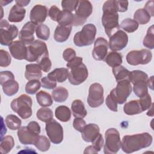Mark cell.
<instances>
[{"instance_id":"52a82bcc","label":"cell","mask_w":154,"mask_h":154,"mask_svg":"<svg viewBox=\"0 0 154 154\" xmlns=\"http://www.w3.org/2000/svg\"><path fill=\"white\" fill-rule=\"evenodd\" d=\"M49 57L46 44L41 40H36L27 46L26 60L29 62L38 63L43 58Z\"/></svg>"},{"instance_id":"4316f807","label":"cell","mask_w":154,"mask_h":154,"mask_svg":"<svg viewBox=\"0 0 154 154\" xmlns=\"http://www.w3.org/2000/svg\"><path fill=\"white\" fill-rule=\"evenodd\" d=\"M124 112L129 116L141 113L143 111L138 100H132L126 103L123 106Z\"/></svg>"},{"instance_id":"f35d334b","label":"cell","mask_w":154,"mask_h":154,"mask_svg":"<svg viewBox=\"0 0 154 154\" xmlns=\"http://www.w3.org/2000/svg\"><path fill=\"white\" fill-rule=\"evenodd\" d=\"M112 73L116 80L117 82H119L123 79H128L129 71L123 66L120 65L112 67Z\"/></svg>"},{"instance_id":"6f0895ef","label":"cell","mask_w":154,"mask_h":154,"mask_svg":"<svg viewBox=\"0 0 154 154\" xmlns=\"http://www.w3.org/2000/svg\"><path fill=\"white\" fill-rule=\"evenodd\" d=\"M116 4L119 12H125L127 11L128 7V1H115Z\"/></svg>"},{"instance_id":"9c48e42d","label":"cell","mask_w":154,"mask_h":154,"mask_svg":"<svg viewBox=\"0 0 154 154\" xmlns=\"http://www.w3.org/2000/svg\"><path fill=\"white\" fill-rule=\"evenodd\" d=\"M19 31L14 25H10L5 19L0 21V35L1 44L4 46H10L13 40L17 36Z\"/></svg>"},{"instance_id":"11a10c76","label":"cell","mask_w":154,"mask_h":154,"mask_svg":"<svg viewBox=\"0 0 154 154\" xmlns=\"http://www.w3.org/2000/svg\"><path fill=\"white\" fill-rule=\"evenodd\" d=\"M11 78H14V76L13 73L8 70L5 71H2L0 73V84L2 85L5 81L11 79Z\"/></svg>"},{"instance_id":"7dc6e473","label":"cell","mask_w":154,"mask_h":154,"mask_svg":"<svg viewBox=\"0 0 154 154\" xmlns=\"http://www.w3.org/2000/svg\"><path fill=\"white\" fill-rule=\"evenodd\" d=\"M139 100V102H140V104L141 105L143 111H144L148 109L150 107V106L152 103V98L149 94H147L144 96L140 97V100Z\"/></svg>"},{"instance_id":"7a4b0ae2","label":"cell","mask_w":154,"mask_h":154,"mask_svg":"<svg viewBox=\"0 0 154 154\" xmlns=\"http://www.w3.org/2000/svg\"><path fill=\"white\" fill-rule=\"evenodd\" d=\"M153 138L148 132L125 135L122 138V149L126 153H131L150 146Z\"/></svg>"},{"instance_id":"f907efd6","label":"cell","mask_w":154,"mask_h":154,"mask_svg":"<svg viewBox=\"0 0 154 154\" xmlns=\"http://www.w3.org/2000/svg\"><path fill=\"white\" fill-rule=\"evenodd\" d=\"M38 64L39 65L42 70H43L44 72H48L51 70L52 66V63L49 60V57L43 58L38 63Z\"/></svg>"},{"instance_id":"f546056e","label":"cell","mask_w":154,"mask_h":154,"mask_svg":"<svg viewBox=\"0 0 154 154\" xmlns=\"http://www.w3.org/2000/svg\"><path fill=\"white\" fill-rule=\"evenodd\" d=\"M105 61L109 66L114 67L121 65L122 63V55L120 53L115 51L110 52L106 55Z\"/></svg>"},{"instance_id":"db71d44e","label":"cell","mask_w":154,"mask_h":154,"mask_svg":"<svg viewBox=\"0 0 154 154\" xmlns=\"http://www.w3.org/2000/svg\"><path fill=\"white\" fill-rule=\"evenodd\" d=\"M92 146L97 151H100L103 146V139L102 134H99L97 137L91 142Z\"/></svg>"},{"instance_id":"91938a15","label":"cell","mask_w":154,"mask_h":154,"mask_svg":"<svg viewBox=\"0 0 154 154\" xmlns=\"http://www.w3.org/2000/svg\"><path fill=\"white\" fill-rule=\"evenodd\" d=\"M153 1H148L144 6V9L150 14V16H153L154 13H153Z\"/></svg>"},{"instance_id":"8d00e7d4","label":"cell","mask_w":154,"mask_h":154,"mask_svg":"<svg viewBox=\"0 0 154 154\" xmlns=\"http://www.w3.org/2000/svg\"><path fill=\"white\" fill-rule=\"evenodd\" d=\"M5 122L7 127L13 131L19 129L22 125L21 120L14 114L8 115L5 119Z\"/></svg>"},{"instance_id":"ffe728a7","label":"cell","mask_w":154,"mask_h":154,"mask_svg":"<svg viewBox=\"0 0 154 154\" xmlns=\"http://www.w3.org/2000/svg\"><path fill=\"white\" fill-rule=\"evenodd\" d=\"M100 134V128L95 123L86 125L81 132V137L84 141L87 143H91Z\"/></svg>"},{"instance_id":"74e56055","label":"cell","mask_w":154,"mask_h":154,"mask_svg":"<svg viewBox=\"0 0 154 154\" xmlns=\"http://www.w3.org/2000/svg\"><path fill=\"white\" fill-rule=\"evenodd\" d=\"M149 79V76L147 73L144 72L143 71L140 70H135L131 72H129L128 79L130 82L132 84L136 82L140 81H147Z\"/></svg>"},{"instance_id":"e7e4bbea","label":"cell","mask_w":154,"mask_h":154,"mask_svg":"<svg viewBox=\"0 0 154 154\" xmlns=\"http://www.w3.org/2000/svg\"><path fill=\"white\" fill-rule=\"evenodd\" d=\"M153 76H152L150 78L148 79L147 81V86L149 87L150 88L153 90Z\"/></svg>"},{"instance_id":"6125c7cd","label":"cell","mask_w":154,"mask_h":154,"mask_svg":"<svg viewBox=\"0 0 154 154\" xmlns=\"http://www.w3.org/2000/svg\"><path fill=\"white\" fill-rule=\"evenodd\" d=\"M15 2L16 5L23 8V7L27 6L28 4L30 2V1L29 0H19V1H15Z\"/></svg>"},{"instance_id":"60d3db41","label":"cell","mask_w":154,"mask_h":154,"mask_svg":"<svg viewBox=\"0 0 154 154\" xmlns=\"http://www.w3.org/2000/svg\"><path fill=\"white\" fill-rule=\"evenodd\" d=\"M34 145L41 152L48 151L51 146V143L48 138L43 135H38Z\"/></svg>"},{"instance_id":"9a60e30c","label":"cell","mask_w":154,"mask_h":154,"mask_svg":"<svg viewBox=\"0 0 154 154\" xmlns=\"http://www.w3.org/2000/svg\"><path fill=\"white\" fill-rule=\"evenodd\" d=\"M37 25L32 22H26L22 28L19 34V38L20 42L26 45H31L34 40V34Z\"/></svg>"},{"instance_id":"e0dca14e","label":"cell","mask_w":154,"mask_h":154,"mask_svg":"<svg viewBox=\"0 0 154 154\" xmlns=\"http://www.w3.org/2000/svg\"><path fill=\"white\" fill-rule=\"evenodd\" d=\"M47 15V7L41 4H37L32 8L29 14V18L31 22L38 25L45 21Z\"/></svg>"},{"instance_id":"5bb4252c","label":"cell","mask_w":154,"mask_h":154,"mask_svg":"<svg viewBox=\"0 0 154 154\" xmlns=\"http://www.w3.org/2000/svg\"><path fill=\"white\" fill-rule=\"evenodd\" d=\"M128 36L127 34L120 29L112 34L109 39L108 46L112 51H119L124 49L128 44Z\"/></svg>"},{"instance_id":"ac0fdd59","label":"cell","mask_w":154,"mask_h":154,"mask_svg":"<svg viewBox=\"0 0 154 154\" xmlns=\"http://www.w3.org/2000/svg\"><path fill=\"white\" fill-rule=\"evenodd\" d=\"M17 137L20 143L28 145L33 144L35 142L38 135L26 126H22L17 131Z\"/></svg>"},{"instance_id":"d590c367","label":"cell","mask_w":154,"mask_h":154,"mask_svg":"<svg viewBox=\"0 0 154 154\" xmlns=\"http://www.w3.org/2000/svg\"><path fill=\"white\" fill-rule=\"evenodd\" d=\"M37 119L43 122H48L53 119L54 114L52 111L47 107H42L38 109L36 113Z\"/></svg>"},{"instance_id":"03108f58","label":"cell","mask_w":154,"mask_h":154,"mask_svg":"<svg viewBox=\"0 0 154 154\" xmlns=\"http://www.w3.org/2000/svg\"><path fill=\"white\" fill-rule=\"evenodd\" d=\"M153 103H152L150 107L148 109H149V111L147 112V114L149 116H153Z\"/></svg>"},{"instance_id":"8fae6325","label":"cell","mask_w":154,"mask_h":154,"mask_svg":"<svg viewBox=\"0 0 154 154\" xmlns=\"http://www.w3.org/2000/svg\"><path fill=\"white\" fill-rule=\"evenodd\" d=\"M131 91V82L128 79H126L117 82V86L110 91V94L114 96L117 103L123 104L126 101Z\"/></svg>"},{"instance_id":"5b68a950","label":"cell","mask_w":154,"mask_h":154,"mask_svg":"<svg viewBox=\"0 0 154 154\" xmlns=\"http://www.w3.org/2000/svg\"><path fill=\"white\" fill-rule=\"evenodd\" d=\"M96 28L93 23L85 25L82 29L76 32L73 37L74 44L79 47L91 45L95 38Z\"/></svg>"},{"instance_id":"7c38bea8","label":"cell","mask_w":154,"mask_h":154,"mask_svg":"<svg viewBox=\"0 0 154 154\" xmlns=\"http://www.w3.org/2000/svg\"><path fill=\"white\" fill-rule=\"evenodd\" d=\"M103 100V88L102 85L99 83H93L90 85L87 97L88 105L91 108H96L100 106Z\"/></svg>"},{"instance_id":"44dd1931","label":"cell","mask_w":154,"mask_h":154,"mask_svg":"<svg viewBox=\"0 0 154 154\" xmlns=\"http://www.w3.org/2000/svg\"><path fill=\"white\" fill-rule=\"evenodd\" d=\"M71 31L72 26H63L58 25L55 29L54 38L57 42H64L69 38Z\"/></svg>"},{"instance_id":"ba28073f","label":"cell","mask_w":154,"mask_h":154,"mask_svg":"<svg viewBox=\"0 0 154 154\" xmlns=\"http://www.w3.org/2000/svg\"><path fill=\"white\" fill-rule=\"evenodd\" d=\"M92 11L93 6L89 1H79L75 10V13L73 14L74 19L73 25L75 26H79L84 24L91 14Z\"/></svg>"},{"instance_id":"30bf717a","label":"cell","mask_w":154,"mask_h":154,"mask_svg":"<svg viewBox=\"0 0 154 154\" xmlns=\"http://www.w3.org/2000/svg\"><path fill=\"white\" fill-rule=\"evenodd\" d=\"M152 58V52L146 49L133 50L128 53L126 57L128 63L132 66H137L139 64H147Z\"/></svg>"},{"instance_id":"680465c9","label":"cell","mask_w":154,"mask_h":154,"mask_svg":"<svg viewBox=\"0 0 154 154\" xmlns=\"http://www.w3.org/2000/svg\"><path fill=\"white\" fill-rule=\"evenodd\" d=\"M27 127L29 129H30L31 131L34 132L35 134H37L38 135L40 134V131H41V128H40L39 124L37 122H36L35 121L30 122L29 123H28Z\"/></svg>"},{"instance_id":"cb8c5ba5","label":"cell","mask_w":154,"mask_h":154,"mask_svg":"<svg viewBox=\"0 0 154 154\" xmlns=\"http://www.w3.org/2000/svg\"><path fill=\"white\" fill-rule=\"evenodd\" d=\"M48 76L57 82H64L69 76V70L66 68H57L49 73Z\"/></svg>"},{"instance_id":"83f0119b","label":"cell","mask_w":154,"mask_h":154,"mask_svg":"<svg viewBox=\"0 0 154 154\" xmlns=\"http://www.w3.org/2000/svg\"><path fill=\"white\" fill-rule=\"evenodd\" d=\"M73 19V14L70 11L63 10L58 14L56 22H57L60 25L72 26Z\"/></svg>"},{"instance_id":"c3c4849f","label":"cell","mask_w":154,"mask_h":154,"mask_svg":"<svg viewBox=\"0 0 154 154\" xmlns=\"http://www.w3.org/2000/svg\"><path fill=\"white\" fill-rule=\"evenodd\" d=\"M105 103L107 106V107L111 111L117 112V102L116 100V99L114 97V96L111 94L110 93L107 96L106 100H105Z\"/></svg>"},{"instance_id":"484cf974","label":"cell","mask_w":154,"mask_h":154,"mask_svg":"<svg viewBox=\"0 0 154 154\" xmlns=\"http://www.w3.org/2000/svg\"><path fill=\"white\" fill-rule=\"evenodd\" d=\"M1 85L4 94L8 96H12L16 94L19 90V84L14 78L5 81Z\"/></svg>"},{"instance_id":"2e32d148","label":"cell","mask_w":154,"mask_h":154,"mask_svg":"<svg viewBox=\"0 0 154 154\" xmlns=\"http://www.w3.org/2000/svg\"><path fill=\"white\" fill-rule=\"evenodd\" d=\"M108 42L103 37H98L94 43L92 55L97 61L104 60L108 52Z\"/></svg>"},{"instance_id":"f6af8a7d","label":"cell","mask_w":154,"mask_h":154,"mask_svg":"<svg viewBox=\"0 0 154 154\" xmlns=\"http://www.w3.org/2000/svg\"><path fill=\"white\" fill-rule=\"evenodd\" d=\"M78 0H64L61 1V7L64 10H66L70 12L75 11L78 4Z\"/></svg>"},{"instance_id":"b9f144b4","label":"cell","mask_w":154,"mask_h":154,"mask_svg":"<svg viewBox=\"0 0 154 154\" xmlns=\"http://www.w3.org/2000/svg\"><path fill=\"white\" fill-rule=\"evenodd\" d=\"M143 45L150 49L154 48V28L153 25H151L147 31V34L145 35L143 41Z\"/></svg>"},{"instance_id":"f1b7e54d","label":"cell","mask_w":154,"mask_h":154,"mask_svg":"<svg viewBox=\"0 0 154 154\" xmlns=\"http://www.w3.org/2000/svg\"><path fill=\"white\" fill-rule=\"evenodd\" d=\"M55 116L60 121L66 122L71 118V111L67 106L65 105H60L56 108Z\"/></svg>"},{"instance_id":"7bdbcfd3","label":"cell","mask_w":154,"mask_h":154,"mask_svg":"<svg viewBox=\"0 0 154 154\" xmlns=\"http://www.w3.org/2000/svg\"><path fill=\"white\" fill-rule=\"evenodd\" d=\"M35 33L37 38L43 40H47L50 36V29L47 25L42 23L37 26Z\"/></svg>"},{"instance_id":"d4e9b609","label":"cell","mask_w":154,"mask_h":154,"mask_svg":"<svg viewBox=\"0 0 154 154\" xmlns=\"http://www.w3.org/2000/svg\"><path fill=\"white\" fill-rule=\"evenodd\" d=\"M73 116L75 118H84L87 112L84 103L79 99L74 100L71 105Z\"/></svg>"},{"instance_id":"d6986e66","label":"cell","mask_w":154,"mask_h":154,"mask_svg":"<svg viewBox=\"0 0 154 154\" xmlns=\"http://www.w3.org/2000/svg\"><path fill=\"white\" fill-rule=\"evenodd\" d=\"M12 57L16 60H25L27 55V46L20 40L13 42L8 47Z\"/></svg>"},{"instance_id":"7402d4cb","label":"cell","mask_w":154,"mask_h":154,"mask_svg":"<svg viewBox=\"0 0 154 154\" xmlns=\"http://www.w3.org/2000/svg\"><path fill=\"white\" fill-rule=\"evenodd\" d=\"M42 69L38 64H29L25 67V77L28 80L38 79L42 77Z\"/></svg>"},{"instance_id":"6da1fadb","label":"cell","mask_w":154,"mask_h":154,"mask_svg":"<svg viewBox=\"0 0 154 154\" xmlns=\"http://www.w3.org/2000/svg\"><path fill=\"white\" fill-rule=\"evenodd\" d=\"M102 23L108 37H110L119 29V14L115 0H109L104 2L102 7Z\"/></svg>"},{"instance_id":"816d5d0a","label":"cell","mask_w":154,"mask_h":154,"mask_svg":"<svg viewBox=\"0 0 154 154\" xmlns=\"http://www.w3.org/2000/svg\"><path fill=\"white\" fill-rule=\"evenodd\" d=\"M76 57V52L72 48H69L66 49L63 53V57L64 60L67 63L71 61Z\"/></svg>"},{"instance_id":"ab89813d","label":"cell","mask_w":154,"mask_h":154,"mask_svg":"<svg viewBox=\"0 0 154 154\" xmlns=\"http://www.w3.org/2000/svg\"><path fill=\"white\" fill-rule=\"evenodd\" d=\"M138 23L131 18L125 19L120 23V28L127 32L131 33L135 31L138 28Z\"/></svg>"},{"instance_id":"681fc988","label":"cell","mask_w":154,"mask_h":154,"mask_svg":"<svg viewBox=\"0 0 154 154\" xmlns=\"http://www.w3.org/2000/svg\"><path fill=\"white\" fill-rule=\"evenodd\" d=\"M41 85L46 89H54L57 87V82L46 76L41 79Z\"/></svg>"},{"instance_id":"4fadbf2b","label":"cell","mask_w":154,"mask_h":154,"mask_svg":"<svg viewBox=\"0 0 154 154\" xmlns=\"http://www.w3.org/2000/svg\"><path fill=\"white\" fill-rule=\"evenodd\" d=\"M46 134L54 144H60L63 140V129L61 124L52 119L45 126Z\"/></svg>"},{"instance_id":"e575fe53","label":"cell","mask_w":154,"mask_h":154,"mask_svg":"<svg viewBox=\"0 0 154 154\" xmlns=\"http://www.w3.org/2000/svg\"><path fill=\"white\" fill-rule=\"evenodd\" d=\"M150 14L144 8H140L134 13V20L138 24L145 25L150 21Z\"/></svg>"},{"instance_id":"be15d7a7","label":"cell","mask_w":154,"mask_h":154,"mask_svg":"<svg viewBox=\"0 0 154 154\" xmlns=\"http://www.w3.org/2000/svg\"><path fill=\"white\" fill-rule=\"evenodd\" d=\"M1 120H2V127H1V139H2L3 137V135L4 134H5V133L7 132V128L5 127V125H4L3 123V118L1 117Z\"/></svg>"},{"instance_id":"603a6c76","label":"cell","mask_w":154,"mask_h":154,"mask_svg":"<svg viewBox=\"0 0 154 154\" xmlns=\"http://www.w3.org/2000/svg\"><path fill=\"white\" fill-rule=\"evenodd\" d=\"M25 14L26 10L16 4L11 7L9 12L8 20L12 23L22 22L25 16Z\"/></svg>"},{"instance_id":"8992f818","label":"cell","mask_w":154,"mask_h":154,"mask_svg":"<svg viewBox=\"0 0 154 154\" xmlns=\"http://www.w3.org/2000/svg\"><path fill=\"white\" fill-rule=\"evenodd\" d=\"M105 143L103 152L105 154H115L122 147L120 133L116 128H109L105 133Z\"/></svg>"},{"instance_id":"ee69618b","label":"cell","mask_w":154,"mask_h":154,"mask_svg":"<svg viewBox=\"0 0 154 154\" xmlns=\"http://www.w3.org/2000/svg\"><path fill=\"white\" fill-rule=\"evenodd\" d=\"M40 87L41 83L39 80L34 79L28 81L25 85V91L29 94H34L38 91V90L40 88Z\"/></svg>"},{"instance_id":"bcb514c9","label":"cell","mask_w":154,"mask_h":154,"mask_svg":"<svg viewBox=\"0 0 154 154\" xmlns=\"http://www.w3.org/2000/svg\"><path fill=\"white\" fill-rule=\"evenodd\" d=\"M11 58L9 53L1 49L0 51V66L1 67H7L11 64Z\"/></svg>"},{"instance_id":"d6a6232c","label":"cell","mask_w":154,"mask_h":154,"mask_svg":"<svg viewBox=\"0 0 154 154\" xmlns=\"http://www.w3.org/2000/svg\"><path fill=\"white\" fill-rule=\"evenodd\" d=\"M14 146V141L13 137L7 135L1 139L0 151L2 154L8 153L13 148Z\"/></svg>"},{"instance_id":"1f68e13d","label":"cell","mask_w":154,"mask_h":154,"mask_svg":"<svg viewBox=\"0 0 154 154\" xmlns=\"http://www.w3.org/2000/svg\"><path fill=\"white\" fill-rule=\"evenodd\" d=\"M36 99L38 105L42 107H49L53 103L51 94L43 90L38 91L36 94Z\"/></svg>"},{"instance_id":"3957f363","label":"cell","mask_w":154,"mask_h":154,"mask_svg":"<svg viewBox=\"0 0 154 154\" xmlns=\"http://www.w3.org/2000/svg\"><path fill=\"white\" fill-rule=\"evenodd\" d=\"M82 58L75 57L66 64L69 70L68 79L72 85H79L88 78V70L86 66L82 63Z\"/></svg>"},{"instance_id":"9f6ffc18","label":"cell","mask_w":154,"mask_h":154,"mask_svg":"<svg viewBox=\"0 0 154 154\" xmlns=\"http://www.w3.org/2000/svg\"><path fill=\"white\" fill-rule=\"evenodd\" d=\"M60 11L61 10L57 6L52 5L49 10L48 15L52 20L57 21V17L60 14Z\"/></svg>"},{"instance_id":"836d02e7","label":"cell","mask_w":154,"mask_h":154,"mask_svg":"<svg viewBox=\"0 0 154 154\" xmlns=\"http://www.w3.org/2000/svg\"><path fill=\"white\" fill-rule=\"evenodd\" d=\"M133 91L138 97H141L148 94L147 81H140L133 84Z\"/></svg>"},{"instance_id":"277c9868","label":"cell","mask_w":154,"mask_h":154,"mask_svg":"<svg viewBox=\"0 0 154 154\" xmlns=\"http://www.w3.org/2000/svg\"><path fill=\"white\" fill-rule=\"evenodd\" d=\"M32 101L31 97L26 94H21L12 100L11 108L22 119H26L32 116Z\"/></svg>"},{"instance_id":"4dcf8cb0","label":"cell","mask_w":154,"mask_h":154,"mask_svg":"<svg viewBox=\"0 0 154 154\" xmlns=\"http://www.w3.org/2000/svg\"><path fill=\"white\" fill-rule=\"evenodd\" d=\"M69 96V91L66 88L60 86L55 87L52 91V97L57 102H63Z\"/></svg>"},{"instance_id":"94428289","label":"cell","mask_w":154,"mask_h":154,"mask_svg":"<svg viewBox=\"0 0 154 154\" xmlns=\"http://www.w3.org/2000/svg\"><path fill=\"white\" fill-rule=\"evenodd\" d=\"M97 152L98 151H97L93 146H89L85 149L84 153H97Z\"/></svg>"},{"instance_id":"f5cc1de1","label":"cell","mask_w":154,"mask_h":154,"mask_svg":"<svg viewBox=\"0 0 154 154\" xmlns=\"http://www.w3.org/2000/svg\"><path fill=\"white\" fill-rule=\"evenodd\" d=\"M86 125L85 120L82 118H75L73 120V126L78 131L81 132Z\"/></svg>"}]
</instances>
